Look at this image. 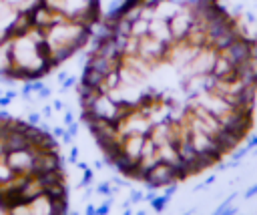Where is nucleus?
<instances>
[{"label": "nucleus", "instance_id": "obj_2", "mask_svg": "<svg viewBox=\"0 0 257 215\" xmlns=\"http://www.w3.org/2000/svg\"><path fill=\"white\" fill-rule=\"evenodd\" d=\"M12 58H10V36L0 42V76H10Z\"/></svg>", "mask_w": 257, "mask_h": 215}, {"label": "nucleus", "instance_id": "obj_1", "mask_svg": "<svg viewBox=\"0 0 257 215\" xmlns=\"http://www.w3.org/2000/svg\"><path fill=\"white\" fill-rule=\"evenodd\" d=\"M36 147H22V149H12L4 153V159L8 167L16 175H32L34 173V159H36Z\"/></svg>", "mask_w": 257, "mask_h": 215}]
</instances>
